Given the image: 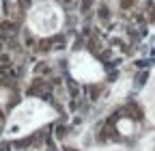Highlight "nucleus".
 Returning a JSON list of instances; mask_svg holds the SVG:
<instances>
[{"label":"nucleus","instance_id":"f257e3e1","mask_svg":"<svg viewBox=\"0 0 155 151\" xmlns=\"http://www.w3.org/2000/svg\"><path fill=\"white\" fill-rule=\"evenodd\" d=\"M67 132H69V127H67V125H63V123H58V125H56V134H58V138H65Z\"/></svg>","mask_w":155,"mask_h":151}]
</instances>
